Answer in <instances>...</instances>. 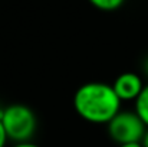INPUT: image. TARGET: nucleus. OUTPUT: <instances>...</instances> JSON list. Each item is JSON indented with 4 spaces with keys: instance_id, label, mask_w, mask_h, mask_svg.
Instances as JSON below:
<instances>
[{
    "instance_id": "5",
    "label": "nucleus",
    "mask_w": 148,
    "mask_h": 147,
    "mask_svg": "<svg viewBox=\"0 0 148 147\" xmlns=\"http://www.w3.org/2000/svg\"><path fill=\"white\" fill-rule=\"evenodd\" d=\"M134 111L140 115V118L144 121V124L148 128V84L144 85L141 94L135 99V110Z\"/></svg>"
},
{
    "instance_id": "3",
    "label": "nucleus",
    "mask_w": 148,
    "mask_h": 147,
    "mask_svg": "<svg viewBox=\"0 0 148 147\" xmlns=\"http://www.w3.org/2000/svg\"><path fill=\"white\" fill-rule=\"evenodd\" d=\"M106 126L109 137L118 146L127 143H141L147 131V126L135 111L121 110L111 118Z\"/></svg>"
},
{
    "instance_id": "11",
    "label": "nucleus",
    "mask_w": 148,
    "mask_h": 147,
    "mask_svg": "<svg viewBox=\"0 0 148 147\" xmlns=\"http://www.w3.org/2000/svg\"><path fill=\"white\" fill-rule=\"evenodd\" d=\"M147 75H148V66H147Z\"/></svg>"
},
{
    "instance_id": "7",
    "label": "nucleus",
    "mask_w": 148,
    "mask_h": 147,
    "mask_svg": "<svg viewBox=\"0 0 148 147\" xmlns=\"http://www.w3.org/2000/svg\"><path fill=\"white\" fill-rule=\"evenodd\" d=\"M7 141H9V139H7L4 126H3V123H1V110H0V147H6V143H7Z\"/></svg>"
},
{
    "instance_id": "4",
    "label": "nucleus",
    "mask_w": 148,
    "mask_h": 147,
    "mask_svg": "<svg viewBox=\"0 0 148 147\" xmlns=\"http://www.w3.org/2000/svg\"><path fill=\"white\" fill-rule=\"evenodd\" d=\"M112 88L118 98L122 101H135L144 88V82L140 75L134 72H124L118 75L112 84Z\"/></svg>"
},
{
    "instance_id": "6",
    "label": "nucleus",
    "mask_w": 148,
    "mask_h": 147,
    "mask_svg": "<svg viewBox=\"0 0 148 147\" xmlns=\"http://www.w3.org/2000/svg\"><path fill=\"white\" fill-rule=\"evenodd\" d=\"M94 7H97L98 10L102 12H114V10H118L124 3L125 0H88Z\"/></svg>"
},
{
    "instance_id": "10",
    "label": "nucleus",
    "mask_w": 148,
    "mask_h": 147,
    "mask_svg": "<svg viewBox=\"0 0 148 147\" xmlns=\"http://www.w3.org/2000/svg\"><path fill=\"white\" fill-rule=\"evenodd\" d=\"M118 147H143L141 143H127V144H119Z\"/></svg>"
},
{
    "instance_id": "1",
    "label": "nucleus",
    "mask_w": 148,
    "mask_h": 147,
    "mask_svg": "<svg viewBox=\"0 0 148 147\" xmlns=\"http://www.w3.org/2000/svg\"><path fill=\"white\" fill-rule=\"evenodd\" d=\"M73 108L76 114L88 123L108 124L111 118L121 111V99L109 84L86 82L76 90Z\"/></svg>"
},
{
    "instance_id": "2",
    "label": "nucleus",
    "mask_w": 148,
    "mask_h": 147,
    "mask_svg": "<svg viewBox=\"0 0 148 147\" xmlns=\"http://www.w3.org/2000/svg\"><path fill=\"white\" fill-rule=\"evenodd\" d=\"M1 123L7 139L13 143L32 141L38 130V118L25 104H10L1 110Z\"/></svg>"
},
{
    "instance_id": "9",
    "label": "nucleus",
    "mask_w": 148,
    "mask_h": 147,
    "mask_svg": "<svg viewBox=\"0 0 148 147\" xmlns=\"http://www.w3.org/2000/svg\"><path fill=\"white\" fill-rule=\"evenodd\" d=\"M141 144H143V147H148V128L144 134V137H143V140H141Z\"/></svg>"
},
{
    "instance_id": "8",
    "label": "nucleus",
    "mask_w": 148,
    "mask_h": 147,
    "mask_svg": "<svg viewBox=\"0 0 148 147\" xmlns=\"http://www.w3.org/2000/svg\"><path fill=\"white\" fill-rule=\"evenodd\" d=\"M13 147H40V146H38V144H35L32 141H25V143H14Z\"/></svg>"
}]
</instances>
